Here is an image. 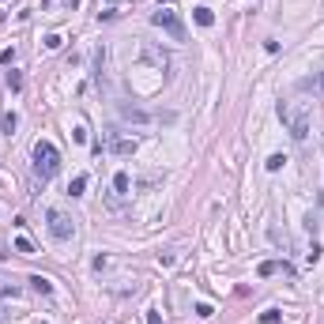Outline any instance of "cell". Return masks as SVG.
I'll return each mask as SVG.
<instances>
[{
	"instance_id": "obj_4",
	"label": "cell",
	"mask_w": 324,
	"mask_h": 324,
	"mask_svg": "<svg viewBox=\"0 0 324 324\" xmlns=\"http://www.w3.org/2000/svg\"><path fill=\"white\" fill-rule=\"evenodd\" d=\"M45 222H49V234L57 241H68L72 234H76V226H72V219L64 211H60V207H49V211H45Z\"/></svg>"
},
{
	"instance_id": "obj_12",
	"label": "cell",
	"mask_w": 324,
	"mask_h": 324,
	"mask_svg": "<svg viewBox=\"0 0 324 324\" xmlns=\"http://www.w3.org/2000/svg\"><path fill=\"white\" fill-rule=\"evenodd\" d=\"M8 91H23V72H8Z\"/></svg>"
},
{
	"instance_id": "obj_24",
	"label": "cell",
	"mask_w": 324,
	"mask_h": 324,
	"mask_svg": "<svg viewBox=\"0 0 324 324\" xmlns=\"http://www.w3.org/2000/svg\"><path fill=\"white\" fill-rule=\"evenodd\" d=\"M147 324H162V317L155 313V309H147Z\"/></svg>"
},
{
	"instance_id": "obj_5",
	"label": "cell",
	"mask_w": 324,
	"mask_h": 324,
	"mask_svg": "<svg viewBox=\"0 0 324 324\" xmlns=\"http://www.w3.org/2000/svg\"><path fill=\"white\" fill-rule=\"evenodd\" d=\"M136 140H132V136H110V151L113 155H132V151H136Z\"/></svg>"
},
{
	"instance_id": "obj_26",
	"label": "cell",
	"mask_w": 324,
	"mask_h": 324,
	"mask_svg": "<svg viewBox=\"0 0 324 324\" xmlns=\"http://www.w3.org/2000/svg\"><path fill=\"white\" fill-rule=\"evenodd\" d=\"M110 4H117V0H110Z\"/></svg>"
},
{
	"instance_id": "obj_1",
	"label": "cell",
	"mask_w": 324,
	"mask_h": 324,
	"mask_svg": "<svg viewBox=\"0 0 324 324\" xmlns=\"http://www.w3.org/2000/svg\"><path fill=\"white\" fill-rule=\"evenodd\" d=\"M279 121L287 125V132L298 140V144L309 136V110H306V102H279Z\"/></svg>"
},
{
	"instance_id": "obj_3",
	"label": "cell",
	"mask_w": 324,
	"mask_h": 324,
	"mask_svg": "<svg viewBox=\"0 0 324 324\" xmlns=\"http://www.w3.org/2000/svg\"><path fill=\"white\" fill-rule=\"evenodd\" d=\"M151 23L159 26V30H166V34H170L173 42H185V23H181V15H177V11L159 8V11L151 15Z\"/></svg>"
},
{
	"instance_id": "obj_9",
	"label": "cell",
	"mask_w": 324,
	"mask_h": 324,
	"mask_svg": "<svg viewBox=\"0 0 324 324\" xmlns=\"http://www.w3.org/2000/svg\"><path fill=\"white\" fill-rule=\"evenodd\" d=\"M192 19H196L200 26H215V11L211 8H196V11H192Z\"/></svg>"
},
{
	"instance_id": "obj_6",
	"label": "cell",
	"mask_w": 324,
	"mask_h": 324,
	"mask_svg": "<svg viewBox=\"0 0 324 324\" xmlns=\"http://www.w3.org/2000/svg\"><path fill=\"white\" fill-rule=\"evenodd\" d=\"M302 91H317V94H324V72H313V76H306V79H302Z\"/></svg>"
},
{
	"instance_id": "obj_22",
	"label": "cell",
	"mask_w": 324,
	"mask_h": 324,
	"mask_svg": "<svg viewBox=\"0 0 324 324\" xmlns=\"http://www.w3.org/2000/svg\"><path fill=\"white\" fill-rule=\"evenodd\" d=\"M110 19H117V11H113V8H106V11H98V23H110Z\"/></svg>"
},
{
	"instance_id": "obj_11",
	"label": "cell",
	"mask_w": 324,
	"mask_h": 324,
	"mask_svg": "<svg viewBox=\"0 0 324 324\" xmlns=\"http://www.w3.org/2000/svg\"><path fill=\"white\" fill-rule=\"evenodd\" d=\"M83 188H87V173H79V177H72V185H68V196H83Z\"/></svg>"
},
{
	"instance_id": "obj_19",
	"label": "cell",
	"mask_w": 324,
	"mask_h": 324,
	"mask_svg": "<svg viewBox=\"0 0 324 324\" xmlns=\"http://www.w3.org/2000/svg\"><path fill=\"white\" fill-rule=\"evenodd\" d=\"M113 188L125 196V192H128V173H117V177H113Z\"/></svg>"
},
{
	"instance_id": "obj_2",
	"label": "cell",
	"mask_w": 324,
	"mask_h": 324,
	"mask_svg": "<svg viewBox=\"0 0 324 324\" xmlns=\"http://www.w3.org/2000/svg\"><path fill=\"white\" fill-rule=\"evenodd\" d=\"M57 170H60V151L49 144V140H38L34 144V173L42 181H49Z\"/></svg>"
},
{
	"instance_id": "obj_17",
	"label": "cell",
	"mask_w": 324,
	"mask_h": 324,
	"mask_svg": "<svg viewBox=\"0 0 324 324\" xmlns=\"http://www.w3.org/2000/svg\"><path fill=\"white\" fill-rule=\"evenodd\" d=\"M192 313H196V317H200V321H211V317H215V309H211V306H207V302H200V306H196V309H192Z\"/></svg>"
},
{
	"instance_id": "obj_14",
	"label": "cell",
	"mask_w": 324,
	"mask_h": 324,
	"mask_svg": "<svg viewBox=\"0 0 324 324\" xmlns=\"http://www.w3.org/2000/svg\"><path fill=\"white\" fill-rule=\"evenodd\" d=\"M279 321H283L279 309H264V313H260V324H279Z\"/></svg>"
},
{
	"instance_id": "obj_8",
	"label": "cell",
	"mask_w": 324,
	"mask_h": 324,
	"mask_svg": "<svg viewBox=\"0 0 324 324\" xmlns=\"http://www.w3.org/2000/svg\"><path fill=\"white\" fill-rule=\"evenodd\" d=\"M0 128H4V136H15V128H19V117L8 110L4 117H0Z\"/></svg>"
},
{
	"instance_id": "obj_18",
	"label": "cell",
	"mask_w": 324,
	"mask_h": 324,
	"mask_svg": "<svg viewBox=\"0 0 324 324\" xmlns=\"http://www.w3.org/2000/svg\"><path fill=\"white\" fill-rule=\"evenodd\" d=\"M42 42H45V49L53 53V49H60V45H64V38H60V34H45Z\"/></svg>"
},
{
	"instance_id": "obj_15",
	"label": "cell",
	"mask_w": 324,
	"mask_h": 324,
	"mask_svg": "<svg viewBox=\"0 0 324 324\" xmlns=\"http://www.w3.org/2000/svg\"><path fill=\"white\" fill-rule=\"evenodd\" d=\"M283 162H287L283 155H272V159H268L264 166H268V173H279V170H283Z\"/></svg>"
},
{
	"instance_id": "obj_23",
	"label": "cell",
	"mask_w": 324,
	"mask_h": 324,
	"mask_svg": "<svg viewBox=\"0 0 324 324\" xmlns=\"http://www.w3.org/2000/svg\"><path fill=\"white\" fill-rule=\"evenodd\" d=\"M72 136H76V144H87V128L76 125V132H72Z\"/></svg>"
},
{
	"instance_id": "obj_20",
	"label": "cell",
	"mask_w": 324,
	"mask_h": 324,
	"mask_svg": "<svg viewBox=\"0 0 324 324\" xmlns=\"http://www.w3.org/2000/svg\"><path fill=\"white\" fill-rule=\"evenodd\" d=\"M306 260H309V264H317V260H321V245H317V241H313V245H309V253H306Z\"/></svg>"
},
{
	"instance_id": "obj_10",
	"label": "cell",
	"mask_w": 324,
	"mask_h": 324,
	"mask_svg": "<svg viewBox=\"0 0 324 324\" xmlns=\"http://www.w3.org/2000/svg\"><path fill=\"white\" fill-rule=\"evenodd\" d=\"M121 113H125L128 121H140V125H144V121H151V113H147V110H136V106H125Z\"/></svg>"
},
{
	"instance_id": "obj_25",
	"label": "cell",
	"mask_w": 324,
	"mask_h": 324,
	"mask_svg": "<svg viewBox=\"0 0 324 324\" xmlns=\"http://www.w3.org/2000/svg\"><path fill=\"white\" fill-rule=\"evenodd\" d=\"M64 4H68V8H79V0H64Z\"/></svg>"
},
{
	"instance_id": "obj_21",
	"label": "cell",
	"mask_w": 324,
	"mask_h": 324,
	"mask_svg": "<svg viewBox=\"0 0 324 324\" xmlns=\"http://www.w3.org/2000/svg\"><path fill=\"white\" fill-rule=\"evenodd\" d=\"M15 60V49H0V64H11Z\"/></svg>"
},
{
	"instance_id": "obj_7",
	"label": "cell",
	"mask_w": 324,
	"mask_h": 324,
	"mask_svg": "<svg viewBox=\"0 0 324 324\" xmlns=\"http://www.w3.org/2000/svg\"><path fill=\"white\" fill-rule=\"evenodd\" d=\"M30 290H38V294H45V298H49V294H53V283L45 279V275H30Z\"/></svg>"
},
{
	"instance_id": "obj_13",
	"label": "cell",
	"mask_w": 324,
	"mask_h": 324,
	"mask_svg": "<svg viewBox=\"0 0 324 324\" xmlns=\"http://www.w3.org/2000/svg\"><path fill=\"white\" fill-rule=\"evenodd\" d=\"M279 272V264H275V260H264V264L256 268V275H260V279H268V275H275Z\"/></svg>"
},
{
	"instance_id": "obj_16",
	"label": "cell",
	"mask_w": 324,
	"mask_h": 324,
	"mask_svg": "<svg viewBox=\"0 0 324 324\" xmlns=\"http://www.w3.org/2000/svg\"><path fill=\"white\" fill-rule=\"evenodd\" d=\"M15 249L23 256H30V253H34V241H30V238H15Z\"/></svg>"
}]
</instances>
